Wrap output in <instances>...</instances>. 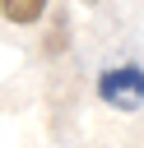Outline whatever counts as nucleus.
I'll return each mask as SVG.
<instances>
[{
	"label": "nucleus",
	"instance_id": "nucleus-1",
	"mask_svg": "<svg viewBox=\"0 0 144 148\" xmlns=\"http://www.w3.org/2000/svg\"><path fill=\"white\" fill-rule=\"evenodd\" d=\"M98 97L116 111H139L144 106V69L139 65H116L98 74Z\"/></svg>",
	"mask_w": 144,
	"mask_h": 148
},
{
	"label": "nucleus",
	"instance_id": "nucleus-2",
	"mask_svg": "<svg viewBox=\"0 0 144 148\" xmlns=\"http://www.w3.org/2000/svg\"><path fill=\"white\" fill-rule=\"evenodd\" d=\"M0 14L14 23V28H28L46 14V0H0Z\"/></svg>",
	"mask_w": 144,
	"mask_h": 148
}]
</instances>
